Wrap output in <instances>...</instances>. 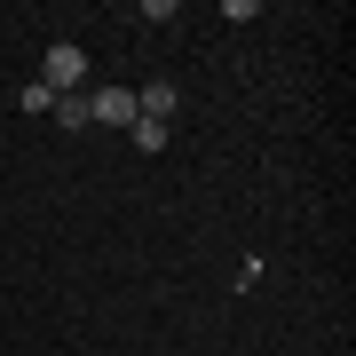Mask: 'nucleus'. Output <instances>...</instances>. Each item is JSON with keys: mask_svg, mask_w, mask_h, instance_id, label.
I'll use <instances>...</instances> for the list:
<instances>
[{"mask_svg": "<svg viewBox=\"0 0 356 356\" xmlns=\"http://www.w3.org/2000/svg\"><path fill=\"white\" fill-rule=\"evenodd\" d=\"M79 79H88V48L56 40V48L40 56V88H48V95H79Z\"/></svg>", "mask_w": 356, "mask_h": 356, "instance_id": "obj_1", "label": "nucleus"}, {"mask_svg": "<svg viewBox=\"0 0 356 356\" xmlns=\"http://www.w3.org/2000/svg\"><path fill=\"white\" fill-rule=\"evenodd\" d=\"M88 119H95V127H135V88H95L88 95Z\"/></svg>", "mask_w": 356, "mask_h": 356, "instance_id": "obj_2", "label": "nucleus"}, {"mask_svg": "<svg viewBox=\"0 0 356 356\" xmlns=\"http://www.w3.org/2000/svg\"><path fill=\"white\" fill-rule=\"evenodd\" d=\"M48 119H56L64 135H88V127H95V119H88V95H56V111H48Z\"/></svg>", "mask_w": 356, "mask_h": 356, "instance_id": "obj_3", "label": "nucleus"}, {"mask_svg": "<svg viewBox=\"0 0 356 356\" xmlns=\"http://www.w3.org/2000/svg\"><path fill=\"white\" fill-rule=\"evenodd\" d=\"M127 143H135V151H166V127H159V119H135Z\"/></svg>", "mask_w": 356, "mask_h": 356, "instance_id": "obj_4", "label": "nucleus"}, {"mask_svg": "<svg viewBox=\"0 0 356 356\" xmlns=\"http://www.w3.org/2000/svg\"><path fill=\"white\" fill-rule=\"evenodd\" d=\"M16 103H24V111H56V95L40 88V79H24V88H16Z\"/></svg>", "mask_w": 356, "mask_h": 356, "instance_id": "obj_5", "label": "nucleus"}]
</instances>
